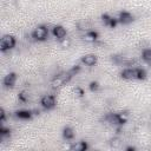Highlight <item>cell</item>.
Masks as SVG:
<instances>
[{"label":"cell","mask_w":151,"mask_h":151,"mask_svg":"<svg viewBox=\"0 0 151 151\" xmlns=\"http://www.w3.org/2000/svg\"><path fill=\"white\" fill-rule=\"evenodd\" d=\"M47 37H48V28L45 25L37 26L32 32V38L37 41H44L47 39Z\"/></svg>","instance_id":"obj_1"},{"label":"cell","mask_w":151,"mask_h":151,"mask_svg":"<svg viewBox=\"0 0 151 151\" xmlns=\"http://www.w3.org/2000/svg\"><path fill=\"white\" fill-rule=\"evenodd\" d=\"M72 77H73V76H72L68 71H67V72H64V73H60V74H58L57 77L53 78V80L51 81V85H52V87L57 88V87H59V86H61V85L68 83Z\"/></svg>","instance_id":"obj_2"},{"label":"cell","mask_w":151,"mask_h":151,"mask_svg":"<svg viewBox=\"0 0 151 151\" xmlns=\"http://www.w3.org/2000/svg\"><path fill=\"white\" fill-rule=\"evenodd\" d=\"M17 41H15V38L11 34H6L1 38V41H0V51L1 52H5L7 50H11L15 46Z\"/></svg>","instance_id":"obj_3"},{"label":"cell","mask_w":151,"mask_h":151,"mask_svg":"<svg viewBox=\"0 0 151 151\" xmlns=\"http://www.w3.org/2000/svg\"><path fill=\"white\" fill-rule=\"evenodd\" d=\"M106 119L109 120V123L113 124V125H123L126 122V114L123 113H110Z\"/></svg>","instance_id":"obj_4"},{"label":"cell","mask_w":151,"mask_h":151,"mask_svg":"<svg viewBox=\"0 0 151 151\" xmlns=\"http://www.w3.org/2000/svg\"><path fill=\"white\" fill-rule=\"evenodd\" d=\"M40 104H41V106H42L44 109L51 110V109H53L54 105H55V97L52 96V94H46V96H44V97L40 99Z\"/></svg>","instance_id":"obj_5"},{"label":"cell","mask_w":151,"mask_h":151,"mask_svg":"<svg viewBox=\"0 0 151 151\" xmlns=\"http://www.w3.org/2000/svg\"><path fill=\"white\" fill-rule=\"evenodd\" d=\"M52 33H53V35H54L59 41H60L61 39L66 38V35H67L66 29H65L63 26H60V25H55V26L52 28Z\"/></svg>","instance_id":"obj_6"},{"label":"cell","mask_w":151,"mask_h":151,"mask_svg":"<svg viewBox=\"0 0 151 151\" xmlns=\"http://www.w3.org/2000/svg\"><path fill=\"white\" fill-rule=\"evenodd\" d=\"M120 76H122L123 79H127V80L137 79V67H133V68H125V70L122 72Z\"/></svg>","instance_id":"obj_7"},{"label":"cell","mask_w":151,"mask_h":151,"mask_svg":"<svg viewBox=\"0 0 151 151\" xmlns=\"http://www.w3.org/2000/svg\"><path fill=\"white\" fill-rule=\"evenodd\" d=\"M118 19V22L120 24H124V25H127L130 22L133 21V15L129 12H120L119 13V17L117 18Z\"/></svg>","instance_id":"obj_8"},{"label":"cell","mask_w":151,"mask_h":151,"mask_svg":"<svg viewBox=\"0 0 151 151\" xmlns=\"http://www.w3.org/2000/svg\"><path fill=\"white\" fill-rule=\"evenodd\" d=\"M15 81H17V74H15L14 72L8 73V74L5 76V78H4V85H5L6 87H13L14 84H15Z\"/></svg>","instance_id":"obj_9"},{"label":"cell","mask_w":151,"mask_h":151,"mask_svg":"<svg viewBox=\"0 0 151 151\" xmlns=\"http://www.w3.org/2000/svg\"><path fill=\"white\" fill-rule=\"evenodd\" d=\"M81 63L85 64V65H87V66H93V65L97 64V57H96L94 54H92V53L85 54V55L81 58Z\"/></svg>","instance_id":"obj_10"},{"label":"cell","mask_w":151,"mask_h":151,"mask_svg":"<svg viewBox=\"0 0 151 151\" xmlns=\"http://www.w3.org/2000/svg\"><path fill=\"white\" fill-rule=\"evenodd\" d=\"M83 39H84L86 42H96L97 39H98V33L94 32V31H87V32L84 34Z\"/></svg>","instance_id":"obj_11"},{"label":"cell","mask_w":151,"mask_h":151,"mask_svg":"<svg viewBox=\"0 0 151 151\" xmlns=\"http://www.w3.org/2000/svg\"><path fill=\"white\" fill-rule=\"evenodd\" d=\"M33 111H27V110H21V111H18L17 113H15V116L18 117V118H20V119H31L32 118V116H33V113H32Z\"/></svg>","instance_id":"obj_12"},{"label":"cell","mask_w":151,"mask_h":151,"mask_svg":"<svg viewBox=\"0 0 151 151\" xmlns=\"http://www.w3.org/2000/svg\"><path fill=\"white\" fill-rule=\"evenodd\" d=\"M63 137H64L66 140L73 139V138H74V132H73V130H72L71 127H68V126L64 127V130H63Z\"/></svg>","instance_id":"obj_13"},{"label":"cell","mask_w":151,"mask_h":151,"mask_svg":"<svg viewBox=\"0 0 151 151\" xmlns=\"http://www.w3.org/2000/svg\"><path fill=\"white\" fill-rule=\"evenodd\" d=\"M72 150H77V151H85L87 149V144L85 142H78L77 144L71 146Z\"/></svg>","instance_id":"obj_14"},{"label":"cell","mask_w":151,"mask_h":151,"mask_svg":"<svg viewBox=\"0 0 151 151\" xmlns=\"http://www.w3.org/2000/svg\"><path fill=\"white\" fill-rule=\"evenodd\" d=\"M142 58H143V60L151 63V48H145L142 53Z\"/></svg>","instance_id":"obj_15"},{"label":"cell","mask_w":151,"mask_h":151,"mask_svg":"<svg viewBox=\"0 0 151 151\" xmlns=\"http://www.w3.org/2000/svg\"><path fill=\"white\" fill-rule=\"evenodd\" d=\"M145 78H146V72H145V70L137 67V79H138V80H143V79H145Z\"/></svg>","instance_id":"obj_16"},{"label":"cell","mask_w":151,"mask_h":151,"mask_svg":"<svg viewBox=\"0 0 151 151\" xmlns=\"http://www.w3.org/2000/svg\"><path fill=\"white\" fill-rule=\"evenodd\" d=\"M111 20H112V17H110L109 14H103V15H101V21H103L104 25H106V26H110Z\"/></svg>","instance_id":"obj_17"},{"label":"cell","mask_w":151,"mask_h":151,"mask_svg":"<svg viewBox=\"0 0 151 151\" xmlns=\"http://www.w3.org/2000/svg\"><path fill=\"white\" fill-rule=\"evenodd\" d=\"M88 87H90V90L92 92H94V91H97L99 88V84H98V81H91L90 85H88Z\"/></svg>","instance_id":"obj_18"},{"label":"cell","mask_w":151,"mask_h":151,"mask_svg":"<svg viewBox=\"0 0 151 151\" xmlns=\"http://www.w3.org/2000/svg\"><path fill=\"white\" fill-rule=\"evenodd\" d=\"M70 44H71V41H70V39H68V38H64V39H61V40H60V45H61L63 47H68V46H70Z\"/></svg>","instance_id":"obj_19"},{"label":"cell","mask_w":151,"mask_h":151,"mask_svg":"<svg viewBox=\"0 0 151 151\" xmlns=\"http://www.w3.org/2000/svg\"><path fill=\"white\" fill-rule=\"evenodd\" d=\"M79 71H80V66H79V65H77V66L72 67V68H71V70H70L68 72H70V73H71L72 76H76V74H77V73H78Z\"/></svg>","instance_id":"obj_20"},{"label":"cell","mask_w":151,"mask_h":151,"mask_svg":"<svg viewBox=\"0 0 151 151\" xmlns=\"http://www.w3.org/2000/svg\"><path fill=\"white\" fill-rule=\"evenodd\" d=\"M74 93H76L78 97H83V96H84V90H83V88H80V87H76Z\"/></svg>","instance_id":"obj_21"},{"label":"cell","mask_w":151,"mask_h":151,"mask_svg":"<svg viewBox=\"0 0 151 151\" xmlns=\"http://www.w3.org/2000/svg\"><path fill=\"white\" fill-rule=\"evenodd\" d=\"M19 100L20 101H22V103H25L27 99H26V97H25V93L24 92H21V93H19Z\"/></svg>","instance_id":"obj_22"},{"label":"cell","mask_w":151,"mask_h":151,"mask_svg":"<svg viewBox=\"0 0 151 151\" xmlns=\"http://www.w3.org/2000/svg\"><path fill=\"white\" fill-rule=\"evenodd\" d=\"M0 133H1L2 136L9 134V130H8V129H5V127H1V129H0Z\"/></svg>","instance_id":"obj_23"},{"label":"cell","mask_w":151,"mask_h":151,"mask_svg":"<svg viewBox=\"0 0 151 151\" xmlns=\"http://www.w3.org/2000/svg\"><path fill=\"white\" fill-rule=\"evenodd\" d=\"M5 120V111L4 109H0V122H4Z\"/></svg>","instance_id":"obj_24"}]
</instances>
